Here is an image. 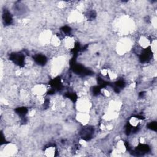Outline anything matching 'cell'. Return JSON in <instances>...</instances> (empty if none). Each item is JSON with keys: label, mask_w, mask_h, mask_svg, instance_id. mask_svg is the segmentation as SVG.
I'll return each instance as SVG.
<instances>
[{"label": "cell", "mask_w": 157, "mask_h": 157, "mask_svg": "<svg viewBox=\"0 0 157 157\" xmlns=\"http://www.w3.org/2000/svg\"><path fill=\"white\" fill-rule=\"evenodd\" d=\"M77 108L79 112H88L91 108V102L85 96L81 97L77 102Z\"/></svg>", "instance_id": "cell-1"}, {"label": "cell", "mask_w": 157, "mask_h": 157, "mask_svg": "<svg viewBox=\"0 0 157 157\" xmlns=\"http://www.w3.org/2000/svg\"><path fill=\"white\" fill-rule=\"evenodd\" d=\"M131 47V42L126 39H121L117 44V52L120 55L124 54Z\"/></svg>", "instance_id": "cell-2"}, {"label": "cell", "mask_w": 157, "mask_h": 157, "mask_svg": "<svg viewBox=\"0 0 157 157\" xmlns=\"http://www.w3.org/2000/svg\"><path fill=\"white\" fill-rule=\"evenodd\" d=\"M47 91V86L42 83H39L34 85L32 89L33 93L36 96H44Z\"/></svg>", "instance_id": "cell-3"}, {"label": "cell", "mask_w": 157, "mask_h": 157, "mask_svg": "<svg viewBox=\"0 0 157 157\" xmlns=\"http://www.w3.org/2000/svg\"><path fill=\"white\" fill-rule=\"evenodd\" d=\"M63 45L65 48L69 50H71L74 48L75 46V39L71 36H67L63 39Z\"/></svg>", "instance_id": "cell-4"}, {"label": "cell", "mask_w": 157, "mask_h": 157, "mask_svg": "<svg viewBox=\"0 0 157 157\" xmlns=\"http://www.w3.org/2000/svg\"><path fill=\"white\" fill-rule=\"evenodd\" d=\"M76 118L80 123L83 124H87L90 121V115L88 112H79Z\"/></svg>", "instance_id": "cell-5"}, {"label": "cell", "mask_w": 157, "mask_h": 157, "mask_svg": "<svg viewBox=\"0 0 157 157\" xmlns=\"http://www.w3.org/2000/svg\"><path fill=\"white\" fill-rule=\"evenodd\" d=\"M139 45L144 49H145L148 48L149 46H150L151 42L149 40V39L144 36H142L139 39L138 41Z\"/></svg>", "instance_id": "cell-6"}, {"label": "cell", "mask_w": 157, "mask_h": 157, "mask_svg": "<svg viewBox=\"0 0 157 157\" xmlns=\"http://www.w3.org/2000/svg\"><path fill=\"white\" fill-rule=\"evenodd\" d=\"M16 151V147L12 144H9L3 148V153L7 155H11Z\"/></svg>", "instance_id": "cell-7"}, {"label": "cell", "mask_w": 157, "mask_h": 157, "mask_svg": "<svg viewBox=\"0 0 157 157\" xmlns=\"http://www.w3.org/2000/svg\"><path fill=\"white\" fill-rule=\"evenodd\" d=\"M61 43V40L58 36L56 34L52 35L50 44H51L55 47H58L60 45Z\"/></svg>", "instance_id": "cell-8"}, {"label": "cell", "mask_w": 157, "mask_h": 157, "mask_svg": "<svg viewBox=\"0 0 157 157\" xmlns=\"http://www.w3.org/2000/svg\"><path fill=\"white\" fill-rule=\"evenodd\" d=\"M56 153V149L55 147L53 146H50L47 147L44 150V155L47 156L49 157H52L55 155Z\"/></svg>", "instance_id": "cell-9"}, {"label": "cell", "mask_w": 157, "mask_h": 157, "mask_svg": "<svg viewBox=\"0 0 157 157\" xmlns=\"http://www.w3.org/2000/svg\"><path fill=\"white\" fill-rule=\"evenodd\" d=\"M140 123V119L137 117H132L129 120V124L134 128L137 127Z\"/></svg>", "instance_id": "cell-10"}]
</instances>
